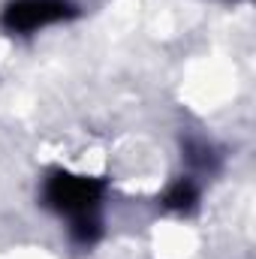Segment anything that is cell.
I'll list each match as a JSON object with an SVG mask.
<instances>
[{
	"label": "cell",
	"mask_w": 256,
	"mask_h": 259,
	"mask_svg": "<svg viewBox=\"0 0 256 259\" xmlns=\"http://www.w3.org/2000/svg\"><path fill=\"white\" fill-rule=\"evenodd\" d=\"M103 193H106V184L100 178L75 175V172H64V169L52 172L42 184V202L52 211H58L61 217H69V223L100 217Z\"/></svg>",
	"instance_id": "obj_1"
},
{
	"label": "cell",
	"mask_w": 256,
	"mask_h": 259,
	"mask_svg": "<svg viewBox=\"0 0 256 259\" xmlns=\"http://www.w3.org/2000/svg\"><path fill=\"white\" fill-rule=\"evenodd\" d=\"M72 15H75V6L69 0H12L3 9L0 24L9 33H33L49 24L66 21Z\"/></svg>",
	"instance_id": "obj_2"
},
{
	"label": "cell",
	"mask_w": 256,
	"mask_h": 259,
	"mask_svg": "<svg viewBox=\"0 0 256 259\" xmlns=\"http://www.w3.org/2000/svg\"><path fill=\"white\" fill-rule=\"evenodd\" d=\"M199 202V187L193 178H178L166 193H163V205L169 211H190L193 205Z\"/></svg>",
	"instance_id": "obj_3"
},
{
	"label": "cell",
	"mask_w": 256,
	"mask_h": 259,
	"mask_svg": "<svg viewBox=\"0 0 256 259\" xmlns=\"http://www.w3.org/2000/svg\"><path fill=\"white\" fill-rule=\"evenodd\" d=\"M187 151H190L187 160H190L196 169H202V172H205V169H214V154H211V148H205V145H190Z\"/></svg>",
	"instance_id": "obj_4"
}]
</instances>
